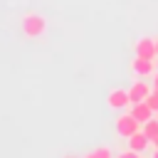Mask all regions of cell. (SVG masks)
Instances as JSON below:
<instances>
[{
    "label": "cell",
    "instance_id": "1",
    "mask_svg": "<svg viewBox=\"0 0 158 158\" xmlns=\"http://www.w3.org/2000/svg\"><path fill=\"white\" fill-rule=\"evenodd\" d=\"M20 25H22V35L30 37V40H37V37H42L47 32V20L40 12H27Z\"/></svg>",
    "mask_w": 158,
    "mask_h": 158
},
{
    "label": "cell",
    "instance_id": "2",
    "mask_svg": "<svg viewBox=\"0 0 158 158\" xmlns=\"http://www.w3.org/2000/svg\"><path fill=\"white\" fill-rule=\"evenodd\" d=\"M141 128V121L128 111V114H121L118 118H116V133L121 136V138H128L131 133H136Z\"/></svg>",
    "mask_w": 158,
    "mask_h": 158
},
{
    "label": "cell",
    "instance_id": "3",
    "mask_svg": "<svg viewBox=\"0 0 158 158\" xmlns=\"http://www.w3.org/2000/svg\"><path fill=\"white\" fill-rule=\"evenodd\" d=\"M106 104H109V109L121 111V109H128L131 106V96H128L126 89H111L109 96H106Z\"/></svg>",
    "mask_w": 158,
    "mask_h": 158
},
{
    "label": "cell",
    "instance_id": "4",
    "mask_svg": "<svg viewBox=\"0 0 158 158\" xmlns=\"http://www.w3.org/2000/svg\"><path fill=\"white\" fill-rule=\"evenodd\" d=\"M131 69H133V74H138V77H153V72H156V59H146V57H138V54H136V59H131Z\"/></svg>",
    "mask_w": 158,
    "mask_h": 158
},
{
    "label": "cell",
    "instance_id": "5",
    "mask_svg": "<svg viewBox=\"0 0 158 158\" xmlns=\"http://www.w3.org/2000/svg\"><path fill=\"white\" fill-rule=\"evenodd\" d=\"M133 49H136L138 57H146V59H156V57H158V52H156V40H153V37H141V40L133 44Z\"/></svg>",
    "mask_w": 158,
    "mask_h": 158
},
{
    "label": "cell",
    "instance_id": "6",
    "mask_svg": "<svg viewBox=\"0 0 158 158\" xmlns=\"http://www.w3.org/2000/svg\"><path fill=\"white\" fill-rule=\"evenodd\" d=\"M151 91H153V89L148 86V81H143V79H136V81L131 84V89H128V96H131V104H138V101H146Z\"/></svg>",
    "mask_w": 158,
    "mask_h": 158
},
{
    "label": "cell",
    "instance_id": "7",
    "mask_svg": "<svg viewBox=\"0 0 158 158\" xmlns=\"http://www.w3.org/2000/svg\"><path fill=\"white\" fill-rule=\"evenodd\" d=\"M148 146H151V138H148V133H146L143 128H138L136 133L128 136V148H133V151H138V153H146Z\"/></svg>",
    "mask_w": 158,
    "mask_h": 158
},
{
    "label": "cell",
    "instance_id": "8",
    "mask_svg": "<svg viewBox=\"0 0 158 158\" xmlns=\"http://www.w3.org/2000/svg\"><path fill=\"white\" fill-rule=\"evenodd\" d=\"M131 114H133V116L141 121V126H143L148 118H153V114H156V111L148 106V101H138V104H131Z\"/></svg>",
    "mask_w": 158,
    "mask_h": 158
},
{
    "label": "cell",
    "instance_id": "9",
    "mask_svg": "<svg viewBox=\"0 0 158 158\" xmlns=\"http://www.w3.org/2000/svg\"><path fill=\"white\" fill-rule=\"evenodd\" d=\"M141 128L148 133V138H156V136H158V118H148Z\"/></svg>",
    "mask_w": 158,
    "mask_h": 158
},
{
    "label": "cell",
    "instance_id": "10",
    "mask_svg": "<svg viewBox=\"0 0 158 158\" xmlns=\"http://www.w3.org/2000/svg\"><path fill=\"white\" fill-rule=\"evenodd\" d=\"M114 153H111V148H106V146H101V148H94L91 153H86V158H111Z\"/></svg>",
    "mask_w": 158,
    "mask_h": 158
},
{
    "label": "cell",
    "instance_id": "11",
    "mask_svg": "<svg viewBox=\"0 0 158 158\" xmlns=\"http://www.w3.org/2000/svg\"><path fill=\"white\" fill-rule=\"evenodd\" d=\"M146 101H148V106H151L153 111H158V89H153V91L148 94V99H146Z\"/></svg>",
    "mask_w": 158,
    "mask_h": 158
},
{
    "label": "cell",
    "instance_id": "12",
    "mask_svg": "<svg viewBox=\"0 0 158 158\" xmlns=\"http://www.w3.org/2000/svg\"><path fill=\"white\" fill-rule=\"evenodd\" d=\"M153 89H158V72H153Z\"/></svg>",
    "mask_w": 158,
    "mask_h": 158
},
{
    "label": "cell",
    "instance_id": "13",
    "mask_svg": "<svg viewBox=\"0 0 158 158\" xmlns=\"http://www.w3.org/2000/svg\"><path fill=\"white\" fill-rule=\"evenodd\" d=\"M151 143H153V146L158 148V136H156V138H151Z\"/></svg>",
    "mask_w": 158,
    "mask_h": 158
},
{
    "label": "cell",
    "instance_id": "14",
    "mask_svg": "<svg viewBox=\"0 0 158 158\" xmlns=\"http://www.w3.org/2000/svg\"><path fill=\"white\" fill-rule=\"evenodd\" d=\"M156 52H158V40H156Z\"/></svg>",
    "mask_w": 158,
    "mask_h": 158
},
{
    "label": "cell",
    "instance_id": "15",
    "mask_svg": "<svg viewBox=\"0 0 158 158\" xmlns=\"http://www.w3.org/2000/svg\"><path fill=\"white\" fill-rule=\"evenodd\" d=\"M156 116H158V111H156Z\"/></svg>",
    "mask_w": 158,
    "mask_h": 158
}]
</instances>
